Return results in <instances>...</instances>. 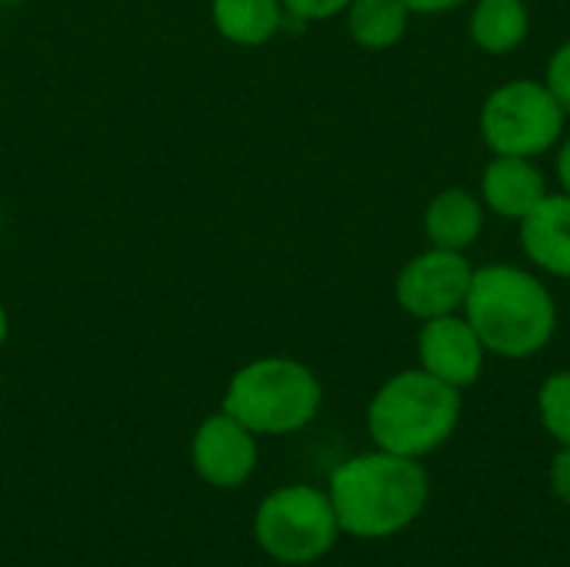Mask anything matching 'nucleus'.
Returning a JSON list of instances; mask_svg holds the SVG:
<instances>
[{
    "label": "nucleus",
    "mask_w": 570,
    "mask_h": 567,
    "mask_svg": "<svg viewBox=\"0 0 570 567\" xmlns=\"http://www.w3.org/2000/svg\"><path fill=\"white\" fill-rule=\"evenodd\" d=\"M327 495L341 535L384 541L417 525L431 498V481L417 458L374 448L337 465L327 481Z\"/></svg>",
    "instance_id": "1"
},
{
    "label": "nucleus",
    "mask_w": 570,
    "mask_h": 567,
    "mask_svg": "<svg viewBox=\"0 0 570 567\" xmlns=\"http://www.w3.org/2000/svg\"><path fill=\"white\" fill-rule=\"evenodd\" d=\"M464 307L481 344L498 358H531L558 331L554 297L534 274L514 264L474 271Z\"/></svg>",
    "instance_id": "2"
},
{
    "label": "nucleus",
    "mask_w": 570,
    "mask_h": 567,
    "mask_svg": "<svg viewBox=\"0 0 570 567\" xmlns=\"http://www.w3.org/2000/svg\"><path fill=\"white\" fill-rule=\"evenodd\" d=\"M461 391L438 381L424 368L401 371L377 388L367 404V434L374 448L401 458H428L441 451L461 424Z\"/></svg>",
    "instance_id": "3"
},
{
    "label": "nucleus",
    "mask_w": 570,
    "mask_h": 567,
    "mask_svg": "<svg viewBox=\"0 0 570 567\" xmlns=\"http://www.w3.org/2000/svg\"><path fill=\"white\" fill-rule=\"evenodd\" d=\"M324 404L321 378L294 358H257L237 368L224 388L220 411L257 438H287L314 424Z\"/></svg>",
    "instance_id": "4"
},
{
    "label": "nucleus",
    "mask_w": 570,
    "mask_h": 567,
    "mask_svg": "<svg viewBox=\"0 0 570 567\" xmlns=\"http://www.w3.org/2000/svg\"><path fill=\"white\" fill-rule=\"evenodd\" d=\"M337 538L331 495L314 485H284L254 511V541L277 565H314L334 551Z\"/></svg>",
    "instance_id": "5"
},
{
    "label": "nucleus",
    "mask_w": 570,
    "mask_h": 567,
    "mask_svg": "<svg viewBox=\"0 0 570 567\" xmlns=\"http://www.w3.org/2000/svg\"><path fill=\"white\" fill-rule=\"evenodd\" d=\"M564 107L538 80H511L498 87L481 110V134L494 154L538 157L558 144L564 130Z\"/></svg>",
    "instance_id": "6"
},
{
    "label": "nucleus",
    "mask_w": 570,
    "mask_h": 567,
    "mask_svg": "<svg viewBox=\"0 0 570 567\" xmlns=\"http://www.w3.org/2000/svg\"><path fill=\"white\" fill-rule=\"evenodd\" d=\"M471 277L474 267L468 264L464 251L431 247L407 261L397 274V304L421 321L454 314L468 301Z\"/></svg>",
    "instance_id": "7"
},
{
    "label": "nucleus",
    "mask_w": 570,
    "mask_h": 567,
    "mask_svg": "<svg viewBox=\"0 0 570 567\" xmlns=\"http://www.w3.org/2000/svg\"><path fill=\"white\" fill-rule=\"evenodd\" d=\"M257 434L227 411L207 414L190 438V465L197 478L217 491L247 485L257 471Z\"/></svg>",
    "instance_id": "8"
},
{
    "label": "nucleus",
    "mask_w": 570,
    "mask_h": 567,
    "mask_svg": "<svg viewBox=\"0 0 570 567\" xmlns=\"http://www.w3.org/2000/svg\"><path fill=\"white\" fill-rule=\"evenodd\" d=\"M417 351H421V368L458 391L478 384L484 371V354H488L471 321L458 314L424 321Z\"/></svg>",
    "instance_id": "9"
},
{
    "label": "nucleus",
    "mask_w": 570,
    "mask_h": 567,
    "mask_svg": "<svg viewBox=\"0 0 570 567\" xmlns=\"http://www.w3.org/2000/svg\"><path fill=\"white\" fill-rule=\"evenodd\" d=\"M481 190L488 207L508 221H524L548 197L544 174L531 164V157H504V154H498L488 164Z\"/></svg>",
    "instance_id": "10"
},
{
    "label": "nucleus",
    "mask_w": 570,
    "mask_h": 567,
    "mask_svg": "<svg viewBox=\"0 0 570 567\" xmlns=\"http://www.w3.org/2000/svg\"><path fill=\"white\" fill-rule=\"evenodd\" d=\"M521 244L541 271L570 277V194H548L521 221Z\"/></svg>",
    "instance_id": "11"
},
{
    "label": "nucleus",
    "mask_w": 570,
    "mask_h": 567,
    "mask_svg": "<svg viewBox=\"0 0 570 567\" xmlns=\"http://www.w3.org/2000/svg\"><path fill=\"white\" fill-rule=\"evenodd\" d=\"M214 30L237 47H264L277 37L287 13L281 0H210Z\"/></svg>",
    "instance_id": "12"
},
{
    "label": "nucleus",
    "mask_w": 570,
    "mask_h": 567,
    "mask_svg": "<svg viewBox=\"0 0 570 567\" xmlns=\"http://www.w3.org/2000/svg\"><path fill=\"white\" fill-rule=\"evenodd\" d=\"M424 227H428V237L434 247H444V251H468L478 237H481V227H484V211L478 204L474 194L461 190V187H451L444 194H438L424 214Z\"/></svg>",
    "instance_id": "13"
},
{
    "label": "nucleus",
    "mask_w": 570,
    "mask_h": 567,
    "mask_svg": "<svg viewBox=\"0 0 570 567\" xmlns=\"http://www.w3.org/2000/svg\"><path fill=\"white\" fill-rule=\"evenodd\" d=\"M524 0H481L471 17V37L488 53H508L528 37Z\"/></svg>",
    "instance_id": "14"
},
{
    "label": "nucleus",
    "mask_w": 570,
    "mask_h": 567,
    "mask_svg": "<svg viewBox=\"0 0 570 567\" xmlns=\"http://www.w3.org/2000/svg\"><path fill=\"white\" fill-rule=\"evenodd\" d=\"M411 10L404 0H351L347 7V30L354 43L367 50H384L394 47L404 30H407Z\"/></svg>",
    "instance_id": "15"
},
{
    "label": "nucleus",
    "mask_w": 570,
    "mask_h": 567,
    "mask_svg": "<svg viewBox=\"0 0 570 567\" xmlns=\"http://www.w3.org/2000/svg\"><path fill=\"white\" fill-rule=\"evenodd\" d=\"M538 414H541L544 431L558 444H570V371H558L541 384Z\"/></svg>",
    "instance_id": "16"
},
{
    "label": "nucleus",
    "mask_w": 570,
    "mask_h": 567,
    "mask_svg": "<svg viewBox=\"0 0 570 567\" xmlns=\"http://www.w3.org/2000/svg\"><path fill=\"white\" fill-rule=\"evenodd\" d=\"M284 13L297 23H311V20H331L337 13H344L351 7V0H281Z\"/></svg>",
    "instance_id": "17"
},
{
    "label": "nucleus",
    "mask_w": 570,
    "mask_h": 567,
    "mask_svg": "<svg viewBox=\"0 0 570 567\" xmlns=\"http://www.w3.org/2000/svg\"><path fill=\"white\" fill-rule=\"evenodd\" d=\"M544 87L554 94V100L564 107V114H570V43H564L551 57V63H548V84Z\"/></svg>",
    "instance_id": "18"
},
{
    "label": "nucleus",
    "mask_w": 570,
    "mask_h": 567,
    "mask_svg": "<svg viewBox=\"0 0 570 567\" xmlns=\"http://www.w3.org/2000/svg\"><path fill=\"white\" fill-rule=\"evenodd\" d=\"M551 491L561 505L570 508V444H561V451L551 461Z\"/></svg>",
    "instance_id": "19"
},
{
    "label": "nucleus",
    "mask_w": 570,
    "mask_h": 567,
    "mask_svg": "<svg viewBox=\"0 0 570 567\" xmlns=\"http://www.w3.org/2000/svg\"><path fill=\"white\" fill-rule=\"evenodd\" d=\"M468 0H404V7L411 13H444V10H454Z\"/></svg>",
    "instance_id": "20"
},
{
    "label": "nucleus",
    "mask_w": 570,
    "mask_h": 567,
    "mask_svg": "<svg viewBox=\"0 0 570 567\" xmlns=\"http://www.w3.org/2000/svg\"><path fill=\"white\" fill-rule=\"evenodd\" d=\"M558 177H561L564 190L570 194V140L561 147V157H558Z\"/></svg>",
    "instance_id": "21"
},
{
    "label": "nucleus",
    "mask_w": 570,
    "mask_h": 567,
    "mask_svg": "<svg viewBox=\"0 0 570 567\" xmlns=\"http://www.w3.org/2000/svg\"><path fill=\"white\" fill-rule=\"evenodd\" d=\"M7 338H10V314H7V304L0 301V351L7 344Z\"/></svg>",
    "instance_id": "22"
},
{
    "label": "nucleus",
    "mask_w": 570,
    "mask_h": 567,
    "mask_svg": "<svg viewBox=\"0 0 570 567\" xmlns=\"http://www.w3.org/2000/svg\"><path fill=\"white\" fill-rule=\"evenodd\" d=\"M0 3H7V7H17V3H27V0H0Z\"/></svg>",
    "instance_id": "23"
}]
</instances>
